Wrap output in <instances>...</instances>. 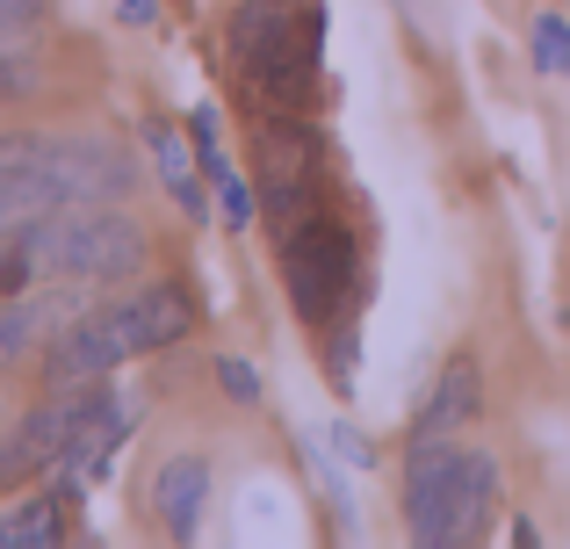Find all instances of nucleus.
I'll return each instance as SVG.
<instances>
[{"mask_svg": "<svg viewBox=\"0 0 570 549\" xmlns=\"http://www.w3.org/2000/svg\"><path fill=\"white\" fill-rule=\"evenodd\" d=\"M188 138H195V153H209V145H217V109H209V101L188 116Z\"/></svg>", "mask_w": 570, "mask_h": 549, "instance_id": "19", "label": "nucleus"}, {"mask_svg": "<svg viewBox=\"0 0 570 549\" xmlns=\"http://www.w3.org/2000/svg\"><path fill=\"white\" fill-rule=\"evenodd\" d=\"M8 225H22V203H14V188L0 182V232H8Z\"/></svg>", "mask_w": 570, "mask_h": 549, "instance_id": "22", "label": "nucleus"}, {"mask_svg": "<svg viewBox=\"0 0 570 549\" xmlns=\"http://www.w3.org/2000/svg\"><path fill=\"white\" fill-rule=\"evenodd\" d=\"M72 420H80V383L43 391V405L0 441V484H29V478H43V470H58V455H66V441H72Z\"/></svg>", "mask_w": 570, "mask_h": 549, "instance_id": "6", "label": "nucleus"}, {"mask_svg": "<svg viewBox=\"0 0 570 549\" xmlns=\"http://www.w3.org/2000/svg\"><path fill=\"white\" fill-rule=\"evenodd\" d=\"M282 275H289V304L304 325H333L354 290V232L333 210H304L282 225Z\"/></svg>", "mask_w": 570, "mask_h": 549, "instance_id": "1", "label": "nucleus"}, {"mask_svg": "<svg viewBox=\"0 0 570 549\" xmlns=\"http://www.w3.org/2000/svg\"><path fill=\"white\" fill-rule=\"evenodd\" d=\"M203 513H209V455H195V449H174L167 463L153 470V521H159V536H174V542H195Z\"/></svg>", "mask_w": 570, "mask_h": 549, "instance_id": "7", "label": "nucleus"}, {"mask_svg": "<svg viewBox=\"0 0 570 549\" xmlns=\"http://www.w3.org/2000/svg\"><path fill=\"white\" fill-rule=\"evenodd\" d=\"M325 449H333L340 463H354V470H368V463H376V441H368L362 427H347V420H333V434H325Z\"/></svg>", "mask_w": 570, "mask_h": 549, "instance_id": "17", "label": "nucleus"}, {"mask_svg": "<svg viewBox=\"0 0 570 549\" xmlns=\"http://www.w3.org/2000/svg\"><path fill=\"white\" fill-rule=\"evenodd\" d=\"M116 14H124L130 29H145V22H159V0H116Z\"/></svg>", "mask_w": 570, "mask_h": 549, "instance_id": "20", "label": "nucleus"}, {"mask_svg": "<svg viewBox=\"0 0 570 549\" xmlns=\"http://www.w3.org/2000/svg\"><path fill=\"white\" fill-rule=\"evenodd\" d=\"M505 542H520V549H534V542H542V528H534V521H528V513H513V521H505Z\"/></svg>", "mask_w": 570, "mask_h": 549, "instance_id": "21", "label": "nucleus"}, {"mask_svg": "<svg viewBox=\"0 0 570 549\" xmlns=\"http://www.w3.org/2000/svg\"><path fill=\"white\" fill-rule=\"evenodd\" d=\"M462 470H470V449L462 434H426L404 455V536L419 549H455L462 528Z\"/></svg>", "mask_w": 570, "mask_h": 549, "instance_id": "3", "label": "nucleus"}, {"mask_svg": "<svg viewBox=\"0 0 570 549\" xmlns=\"http://www.w3.org/2000/svg\"><path fill=\"white\" fill-rule=\"evenodd\" d=\"M43 14H51L43 0H0V29H8V37H22V29H37Z\"/></svg>", "mask_w": 570, "mask_h": 549, "instance_id": "18", "label": "nucleus"}, {"mask_svg": "<svg viewBox=\"0 0 570 549\" xmlns=\"http://www.w3.org/2000/svg\"><path fill=\"white\" fill-rule=\"evenodd\" d=\"M66 282H43V290H22V296H0V369H14L22 354L51 347V333L66 325Z\"/></svg>", "mask_w": 570, "mask_h": 549, "instance_id": "9", "label": "nucleus"}, {"mask_svg": "<svg viewBox=\"0 0 570 549\" xmlns=\"http://www.w3.org/2000/svg\"><path fill=\"white\" fill-rule=\"evenodd\" d=\"M217 391L232 398V405H261V369L246 362V354H217Z\"/></svg>", "mask_w": 570, "mask_h": 549, "instance_id": "16", "label": "nucleus"}, {"mask_svg": "<svg viewBox=\"0 0 570 549\" xmlns=\"http://www.w3.org/2000/svg\"><path fill=\"white\" fill-rule=\"evenodd\" d=\"M491 521H499V455H491V449H470V470H462V528H455V549L484 542Z\"/></svg>", "mask_w": 570, "mask_h": 549, "instance_id": "12", "label": "nucleus"}, {"mask_svg": "<svg viewBox=\"0 0 570 549\" xmlns=\"http://www.w3.org/2000/svg\"><path fill=\"white\" fill-rule=\"evenodd\" d=\"M476 412H484V369H476V354H455V362L433 376L426 405L412 412V441H426V434H462Z\"/></svg>", "mask_w": 570, "mask_h": 549, "instance_id": "8", "label": "nucleus"}, {"mask_svg": "<svg viewBox=\"0 0 570 549\" xmlns=\"http://www.w3.org/2000/svg\"><path fill=\"white\" fill-rule=\"evenodd\" d=\"M528 58H534V72H549V80H570V22L563 14H534Z\"/></svg>", "mask_w": 570, "mask_h": 549, "instance_id": "14", "label": "nucleus"}, {"mask_svg": "<svg viewBox=\"0 0 570 549\" xmlns=\"http://www.w3.org/2000/svg\"><path fill=\"white\" fill-rule=\"evenodd\" d=\"M130 188H138V167H130L124 145L72 130V138H43V159L22 196L29 217H37V210H72V203H124Z\"/></svg>", "mask_w": 570, "mask_h": 549, "instance_id": "2", "label": "nucleus"}, {"mask_svg": "<svg viewBox=\"0 0 570 549\" xmlns=\"http://www.w3.org/2000/svg\"><path fill=\"white\" fill-rule=\"evenodd\" d=\"M253 153H261V203L282 217V225H296L304 210H318V138H311L304 116L282 109L275 124H261Z\"/></svg>", "mask_w": 570, "mask_h": 549, "instance_id": "5", "label": "nucleus"}, {"mask_svg": "<svg viewBox=\"0 0 570 549\" xmlns=\"http://www.w3.org/2000/svg\"><path fill=\"white\" fill-rule=\"evenodd\" d=\"M124 362H138V340H130L124 296H101L95 311L66 318L43 347V391H66V383H101L116 376Z\"/></svg>", "mask_w": 570, "mask_h": 549, "instance_id": "4", "label": "nucleus"}, {"mask_svg": "<svg viewBox=\"0 0 570 549\" xmlns=\"http://www.w3.org/2000/svg\"><path fill=\"white\" fill-rule=\"evenodd\" d=\"M217 210H224V225L232 232H246V225H261V188L246 182V174H217Z\"/></svg>", "mask_w": 570, "mask_h": 549, "instance_id": "15", "label": "nucleus"}, {"mask_svg": "<svg viewBox=\"0 0 570 549\" xmlns=\"http://www.w3.org/2000/svg\"><path fill=\"white\" fill-rule=\"evenodd\" d=\"M124 318H130L138 354H159V347H174V340H188L195 304H188L181 282H138V290H124Z\"/></svg>", "mask_w": 570, "mask_h": 549, "instance_id": "10", "label": "nucleus"}, {"mask_svg": "<svg viewBox=\"0 0 570 549\" xmlns=\"http://www.w3.org/2000/svg\"><path fill=\"white\" fill-rule=\"evenodd\" d=\"M72 507H80V499H72L66 484H43V492L0 507V549H58L72 536Z\"/></svg>", "mask_w": 570, "mask_h": 549, "instance_id": "11", "label": "nucleus"}, {"mask_svg": "<svg viewBox=\"0 0 570 549\" xmlns=\"http://www.w3.org/2000/svg\"><path fill=\"white\" fill-rule=\"evenodd\" d=\"M145 145H153V167H159V182H167V196L203 174V167H195V138H181L167 116H153V124H145Z\"/></svg>", "mask_w": 570, "mask_h": 549, "instance_id": "13", "label": "nucleus"}]
</instances>
